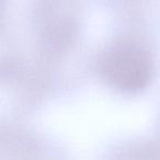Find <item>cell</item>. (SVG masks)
Segmentation results:
<instances>
[{
	"label": "cell",
	"mask_w": 160,
	"mask_h": 160,
	"mask_svg": "<svg viewBox=\"0 0 160 160\" xmlns=\"http://www.w3.org/2000/svg\"><path fill=\"white\" fill-rule=\"evenodd\" d=\"M151 60L142 48L120 46L110 52L102 62V73L114 88L126 92L144 89L151 78Z\"/></svg>",
	"instance_id": "6da1fadb"
}]
</instances>
